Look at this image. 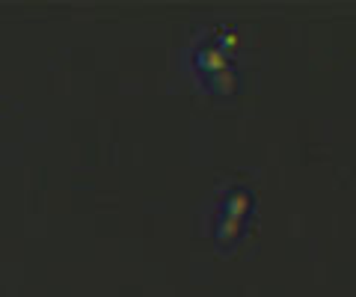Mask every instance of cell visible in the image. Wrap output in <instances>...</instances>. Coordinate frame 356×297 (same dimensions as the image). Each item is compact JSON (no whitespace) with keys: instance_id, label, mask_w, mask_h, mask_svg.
<instances>
[{"instance_id":"6da1fadb","label":"cell","mask_w":356,"mask_h":297,"mask_svg":"<svg viewBox=\"0 0 356 297\" xmlns=\"http://www.w3.org/2000/svg\"><path fill=\"white\" fill-rule=\"evenodd\" d=\"M250 211V196L243 193V188H229L222 193V202L217 205V235L222 241H232L238 235V229L243 226V214Z\"/></svg>"},{"instance_id":"7a4b0ae2","label":"cell","mask_w":356,"mask_h":297,"mask_svg":"<svg viewBox=\"0 0 356 297\" xmlns=\"http://www.w3.org/2000/svg\"><path fill=\"white\" fill-rule=\"evenodd\" d=\"M232 42H226V36H211L202 42L199 48V69H202L208 78H220L226 81V74H232Z\"/></svg>"}]
</instances>
